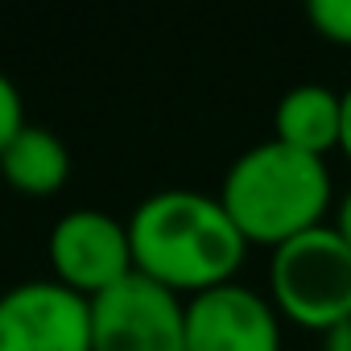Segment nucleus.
Returning <instances> with one entry per match:
<instances>
[{
	"label": "nucleus",
	"instance_id": "1",
	"mask_svg": "<svg viewBox=\"0 0 351 351\" xmlns=\"http://www.w3.org/2000/svg\"><path fill=\"white\" fill-rule=\"evenodd\" d=\"M136 273L165 285L178 298L232 285L244 265L248 240L232 223L219 195L203 191H157L128 215Z\"/></svg>",
	"mask_w": 351,
	"mask_h": 351
},
{
	"label": "nucleus",
	"instance_id": "2",
	"mask_svg": "<svg viewBox=\"0 0 351 351\" xmlns=\"http://www.w3.org/2000/svg\"><path fill=\"white\" fill-rule=\"evenodd\" d=\"M219 203L248 244L281 248L314 228L330 207L326 157H310L293 145L265 141L240 153L219 186Z\"/></svg>",
	"mask_w": 351,
	"mask_h": 351
},
{
	"label": "nucleus",
	"instance_id": "3",
	"mask_svg": "<svg viewBox=\"0 0 351 351\" xmlns=\"http://www.w3.org/2000/svg\"><path fill=\"white\" fill-rule=\"evenodd\" d=\"M269 289L277 314L289 322L326 335L330 326L351 318V248L347 240L322 223L281 248H273Z\"/></svg>",
	"mask_w": 351,
	"mask_h": 351
},
{
	"label": "nucleus",
	"instance_id": "4",
	"mask_svg": "<svg viewBox=\"0 0 351 351\" xmlns=\"http://www.w3.org/2000/svg\"><path fill=\"white\" fill-rule=\"evenodd\" d=\"M91 351H186V298L132 273L91 298Z\"/></svg>",
	"mask_w": 351,
	"mask_h": 351
},
{
	"label": "nucleus",
	"instance_id": "5",
	"mask_svg": "<svg viewBox=\"0 0 351 351\" xmlns=\"http://www.w3.org/2000/svg\"><path fill=\"white\" fill-rule=\"evenodd\" d=\"M50 269L58 285H66L87 302L108 293L112 285L136 273L128 223L95 207L66 211L50 232Z\"/></svg>",
	"mask_w": 351,
	"mask_h": 351
},
{
	"label": "nucleus",
	"instance_id": "6",
	"mask_svg": "<svg viewBox=\"0 0 351 351\" xmlns=\"http://www.w3.org/2000/svg\"><path fill=\"white\" fill-rule=\"evenodd\" d=\"M0 351H91V302L54 277L5 289Z\"/></svg>",
	"mask_w": 351,
	"mask_h": 351
},
{
	"label": "nucleus",
	"instance_id": "7",
	"mask_svg": "<svg viewBox=\"0 0 351 351\" xmlns=\"http://www.w3.org/2000/svg\"><path fill=\"white\" fill-rule=\"evenodd\" d=\"M186 351H281V318L248 285H219L186 302Z\"/></svg>",
	"mask_w": 351,
	"mask_h": 351
},
{
	"label": "nucleus",
	"instance_id": "8",
	"mask_svg": "<svg viewBox=\"0 0 351 351\" xmlns=\"http://www.w3.org/2000/svg\"><path fill=\"white\" fill-rule=\"evenodd\" d=\"M273 141L293 145L310 157H326L343 145V95L322 83L289 87L273 112Z\"/></svg>",
	"mask_w": 351,
	"mask_h": 351
},
{
	"label": "nucleus",
	"instance_id": "9",
	"mask_svg": "<svg viewBox=\"0 0 351 351\" xmlns=\"http://www.w3.org/2000/svg\"><path fill=\"white\" fill-rule=\"evenodd\" d=\"M0 178L17 195H29V199L58 195L71 178V153H66L62 136L42 124H25L9 141V149L0 153Z\"/></svg>",
	"mask_w": 351,
	"mask_h": 351
},
{
	"label": "nucleus",
	"instance_id": "10",
	"mask_svg": "<svg viewBox=\"0 0 351 351\" xmlns=\"http://www.w3.org/2000/svg\"><path fill=\"white\" fill-rule=\"evenodd\" d=\"M306 17L318 29V38L335 46H351V0H310Z\"/></svg>",
	"mask_w": 351,
	"mask_h": 351
},
{
	"label": "nucleus",
	"instance_id": "11",
	"mask_svg": "<svg viewBox=\"0 0 351 351\" xmlns=\"http://www.w3.org/2000/svg\"><path fill=\"white\" fill-rule=\"evenodd\" d=\"M29 120H25V104H21V91H17V83L0 71V153L9 149V141L25 128Z\"/></svg>",
	"mask_w": 351,
	"mask_h": 351
},
{
	"label": "nucleus",
	"instance_id": "12",
	"mask_svg": "<svg viewBox=\"0 0 351 351\" xmlns=\"http://www.w3.org/2000/svg\"><path fill=\"white\" fill-rule=\"evenodd\" d=\"M322 351H351V318L322 335Z\"/></svg>",
	"mask_w": 351,
	"mask_h": 351
},
{
	"label": "nucleus",
	"instance_id": "13",
	"mask_svg": "<svg viewBox=\"0 0 351 351\" xmlns=\"http://www.w3.org/2000/svg\"><path fill=\"white\" fill-rule=\"evenodd\" d=\"M343 240H347V248H351V191L343 195V203H339V211H335V223H330Z\"/></svg>",
	"mask_w": 351,
	"mask_h": 351
},
{
	"label": "nucleus",
	"instance_id": "14",
	"mask_svg": "<svg viewBox=\"0 0 351 351\" xmlns=\"http://www.w3.org/2000/svg\"><path fill=\"white\" fill-rule=\"evenodd\" d=\"M339 153L351 161V87L343 91V145H339Z\"/></svg>",
	"mask_w": 351,
	"mask_h": 351
}]
</instances>
